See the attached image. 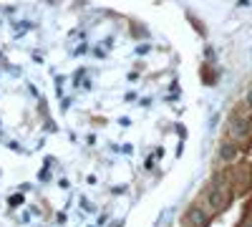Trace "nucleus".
Segmentation results:
<instances>
[{
  "instance_id": "1",
  "label": "nucleus",
  "mask_w": 252,
  "mask_h": 227,
  "mask_svg": "<svg viewBox=\"0 0 252 227\" xmlns=\"http://www.w3.org/2000/svg\"><path fill=\"white\" fill-rule=\"evenodd\" d=\"M242 157H245V144L242 141H237L232 136L220 139V144H217V162L220 164H235Z\"/></svg>"
},
{
  "instance_id": "2",
  "label": "nucleus",
  "mask_w": 252,
  "mask_h": 227,
  "mask_svg": "<svg viewBox=\"0 0 252 227\" xmlns=\"http://www.w3.org/2000/svg\"><path fill=\"white\" fill-rule=\"evenodd\" d=\"M209 222H212V215H209V210L204 207V204H199V202L189 204L184 217H182L184 227H209Z\"/></svg>"
},
{
  "instance_id": "3",
  "label": "nucleus",
  "mask_w": 252,
  "mask_h": 227,
  "mask_svg": "<svg viewBox=\"0 0 252 227\" xmlns=\"http://www.w3.org/2000/svg\"><path fill=\"white\" fill-rule=\"evenodd\" d=\"M242 104H245V106L252 111V84L247 86V91H245V96H242Z\"/></svg>"
},
{
  "instance_id": "4",
  "label": "nucleus",
  "mask_w": 252,
  "mask_h": 227,
  "mask_svg": "<svg viewBox=\"0 0 252 227\" xmlns=\"http://www.w3.org/2000/svg\"><path fill=\"white\" fill-rule=\"evenodd\" d=\"M10 204H23V197H20V195H15V197H10Z\"/></svg>"
}]
</instances>
